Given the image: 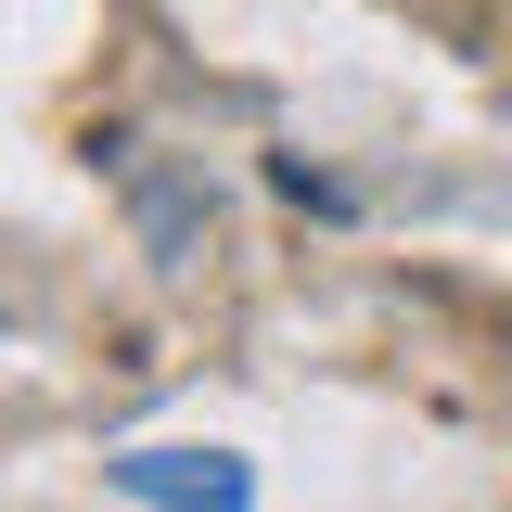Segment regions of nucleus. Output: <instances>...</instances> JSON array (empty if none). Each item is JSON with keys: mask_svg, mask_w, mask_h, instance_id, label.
<instances>
[{"mask_svg": "<svg viewBox=\"0 0 512 512\" xmlns=\"http://www.w3.org/2000/svg\"><path fill=\"white\" fill-rule=\"evenodd\" d=\"M116 154V180H128V218H141V244H154V269H205L218 256V205L180 180V167H154V154H128V141H90V167Z\"/></svg>", "mask_w": 512, "mask_h": 512, "instance_id": "nucleus-1", "label": "nucleus"}, {"mask_svg": "<svg viewBox=\"0 0 512 512\" xmlns=\"http://www.w3.org/2000/svg\"><path fill=\"white\" fill-rule=\"evenodd\" d=\"M103 474H116V500H141V512H244L256 500V474L231 448H116Z\"/></svg>", "mask_w": 512, "mask_h": 512, "instance_id": "nucleus-2", "label": "nucleus"}]
</instances>
